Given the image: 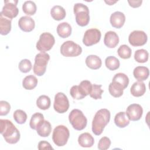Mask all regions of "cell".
<instances>
[{
    "label": "cell",
    "mask_w": 150,
    "mask_h": 150,
    "mask_svg": "<svg viewBox=\"0 0 150 150\" xmlns=\"http://www.w3.org/2000/svg\"><path fill=\"white\" fill-rule=\"evenodd\" d=\"M78 142L81 147L90 148L93 145L94 139L90 134L84 132L79 135L78 138Z\"/></svg>",
    "instance_id": "19"
},
{
    "label": "cell",
    "mask_w": 150,
    "mask_h": 150,
    "mask_svg": "<svg viewBox=\"0 0 150 150\" xmlns=\"http://www.w3.org/2000/svg\"><path fill=\"white\" fill-rule=\"evenodd\" d=\"M55 43L54 36L49 32L42 33L36 43V49L41 52L50 50Z\"/></svg>",
    "instance_id": "8"
},
{
    "label": "cell",
    "mask_w": 150,
    "mask_h": 150,
    "mask_svg": "<svg viewBox=\"0 0 150 150\" xmlns=\"http://www.w3.org/2000/svg\"><path fill=\"white\" fill-rule=\"evenodd\" d=\"M69 136V129L64 125H60L54 128L52 134V140L56 145L63 146L67 144Z\"/></svg>",
    "instance_id": "5"
},
{
    "label": "cell",
    "mask_w": 150,
    "mask_h": 150,
    "mask_svg": "<svg viewBox=\"0 0 150 150\" xmlns=\"http://www.w3.org/2000/svg\"><path fill=\"white\" fill-rule=\"evenodd\" d=\"M18 25L19 28L25 32H29L33 30L35 26L34 20L29 16H22L19 21Z\"/></svg>",
    "instance_id": "14"
},
{
    "label": "cell",
    "mask_w": 150,
    "mask_h": 150,
    "mask_svg": "<svg viewBox=\"0 0 150 150\" xmlns=\"http://www.w3.org/2000/svg\"><path fill=\"white\" fill-rule=\"evenodd\" d=\"M149 53L147 50L141 49L135 51L134 53V59L138 63H145L148 60Z\"/></svg>",
    "instance_id": "32"
},
{
    "label": "cell",
    "mask_w": 150,
    "mask_h": 150,
    "mask_svg": "<svg viewBox=\"0 0 150 150\" xmlns=\"http://www.w3.org/2000/svg\"><path fill=\"white\" fill-rule=\"evenodd\" d=\"M117 1H105V3H107L108 5H113L114 4H115V3H116Z\"/></svg>",
    "instance_id": "44"
},
{
    "label": "cell",
    "mask_w": 150,
    "mask_h": 150,
    "mask_svg": "<svg viewBox=\"0 0 150 150\" xmlns=\"http://www.w3.org/2000/svg\"><path fill=\"white\" fill-rule=\"evenodd\" d=\"M36 105L40 110H47L50 106V98L46 95L40 96L36 100Z\"/></svg>",
    "instance_id": "29"
},
{
    "label": "cell",
    "mask_w": 150,
    "mask_h": 150,
    "mask_svg": "<svg viewBox=\"0 0 150 150\" xmlns=\"http://www.w3.org/2000/svg\"><path fill=\"white\" fill-rule=\"evenodd\" d=\"M38 149L39 150L53 149V148L49 142L45 141H42L38 143Z\"/></svg>",
    "instance_id": "42"
},
{
    "label": "cell",
    "mask_w": 150,
    "mask_h": 150,
    "mask_svg": "<svg viewBox=\"0 0 150 150\" xmlns=\"http://www.w3.org/2000/svg\"><path fill=\"white\" fill-rule=\"evenodd\" d=\"M43 115L40 112H36L31 117L29 126L33 129H36L44 121Z\"/></svg>",
    "instance_id": "28"
},
{
    "label": "cell",
    "mask_w": 150,
    "mask_h": 150,
    "mask_svg": "<svg viewBox=\"0 0 150 150\" xmlns=\"http://www.w3.org/2000/svg\"><path fill=\"white\" fill-rule=\"evenodd\" d=\"M143 109L138 104H132L128 105L125 114L128 119L132 121H138L142 115Z\"/></svg>",
    "instance_id": "13"
},
{
    "label": "cell",
    "mask_w": 150,
    "mask_h": 150,
    "mask_svg": "<svg viewBox=\"0 0 150 150\" xmlns=\"http://www.w3.org/2000/svg\"><path fill=\"white\" fill-rule=\"evenodd\" d=\"M22 10L27 15L32 16L36 12V5L35 3L32 1H25L22 5Z\"/></svg>",
    "instance_id": "30"
},
{
    "label": "cell",
    "mask_w": 150,
    "mask_h": 150,
    "mask_svg": "<svg viewBox=\"0 0 150 150\" xmlns=\"http://www.w3.org/2000/svg\"><path fill=\"white\" fill-rule=\"evenodd\" d=\"M11 110V105L9 103L5 101H0V115H7Z\"/></svg>",
    "instance_id": "41"
},
{
    "label": "cell",
    "mask_w": 150,
    "mask_h": 150,
    "mask_svg": "<svg viewBox=\"0 0 150 150\" xmlns=\"http://www.w3.org/2000/svg\"><path fill=\"white\" fill-rule=\"evenodd\" d=\"M14 120L19 124H24L27 120V114L22 110H16L13 114Z\"/></svg>",
    "instance_id": "35"
},
{
    "label": "cell",
    "mask_w": 150,
    "mask_h": 150,
    "mask_svg": "<svg viewBox=\"0 0 150 150\" xmlns=\"http://www.w3.org/2000/svg\"><path fill=\"white\" fill-rule=\"evenodd\" d=\"M73 11L76 15V22L80 26H87L90 21L89 9L88 7L81 3L75 4Z\"/></svg>",
    "instance_id": "3"
},
{
    "label": "cell",
    "mask_w": 150,
    "mask_h": 150,
    "mask_svg": "<svg viewBox=\"0 0 150 150\" xmlns=\"http://www.w3.org/2000/svg\"><path fill=\"white\" fill-rule=\"evenodd\" d=\"M114 122L119 128H124L129 124V120L125 112L122 111L117 113L114 117Z\"/></svg>",
    "instance_id": "24"
},
{
    "label": "cell",
    "mask_w": 150,
    "mask_h": 150,
    "mask_svg": "<svg viewBox=\"0 0 150 150\" xmlns=\"http://www.w3.org/2000/svg\"><path fill=\"white\" fill-rule=\"evenodd\" d=\"M86 64L88 67L93 70H97L101 67L102 62L101 59L96 56L91 54L88 56L86 59Z\"/></svg>",
    "instance_id": "21"
},
{
    "label": "cell",
    "mask_w": 150,
    "mask_h": 150,
    "mask_svg": "<svg viewBox=\"0 0 150 150\" xmlns=\"http://www.w3.org/2000/svg\"><path fill=\"white\" fill-rule=\"evenodd\" d=\"M118 56L124 59H127L131 57L132 50L131 48L126 45H121L117 50Z\"/></svg>",
    "instance_id": "33"
},
{
    "label": "cell",
    "mask_w": 150,
    "mask_h": 150,
    "mask_svg": "<svg viewBox=\"0 0 150 150\" xmlns=\"http://www.w3.org/2000/svg\"><path fill=\"white\" fill-rule=\"evenodd\" d=\"M105 64L107 69L110 70H115L120 67L119 60L114 56H108L105 60Z\"/></svg>",
    "instance_id": "31"
},
{
    "label": "cell",
    "mask_w": 150,
    "mask_h": 150,
    "mask_svg": "<svg viewBox=\"0 0 150 150\" xmlns=\"http://www.w3.org/2000/svg\"><path fill=\"white\" fill-rule=\"evenodd\" d=\"M53 108L58 113H64L69 108V101L67 96L63 93H57L54 96Z\"/></svg>",
    "instance_id": "9"
},
{
    "label": "cell",
    "mask_w": 150,
    "mask_h": 150,
    "mask_svg": "<svg viewBox=\"0 0 150 150\" xmlns=\"http://www.w3.org/2000/svg\"><path fill=\"white\" fill-rule=\"evenodd\" d=\"M110 94L114 97H120L123 94V90L111 83L108 86Z\"/></svg>",
    "instance_id": "37"
},
{
    "label": "cell",
    "mask_w": 150,
    "mask_h": 150,
    "mask_svg": "<svg viewBox=\"0 0 150 150\" xmlns=\"http://www.w3.org/2000/svg\"><path fill=\"white\" fill-rule=\"evenodd\" d=\"M18 67L21 72L26 73L30 71V70H31L32 63L28 59H23L19 62Z\"/></svg>",
    "instance_id": "38"
},
{
    "label": "cell",
    "mask_w": 150,
    "mask_h": 150,
    "mask_svg": "<svg viewBox=\"0 0 150 150\" xmlns=\"http://www.w3.org/2000/svg\"><path fill=\"white\" fill-rule=\"evenodd\" d=\"M110 21L112 27L120 29L123 26L125 23V16L122 12L116 11L111 15Z\"/></svg>",
    "instance_id": "15"
},
{
    "label": "cell",
    "mask_w": 150,
    "mask_h": 150,
    "mask_svg": "<svg viewBox=\"0 0 150 150\" xmlns=\"http://www.w3.org/2000/svg\"><path fill=\"white\" fill-rule=\"evenodd\" d=\"M101 85L98 84H92V87L89 94L90 96L94 100H98L101 98L102 93L104 92V90L101 89Z\"/></svg>",
    "instance_id": "34"
},
{
    "label": "cell",
    "mask_w": 150,
    "mask_h": 150,
    "mask_svg": "<svg viewBox=\"0 0 150 150\" xmlns=\"http://www.w3.org/2000/svg\"><path fill=\"white\" fill-rule=\"evenodd\" d=\"M101 36V33L100 30L96 28L89 29L84 33L83 42L84 45L90 46L98 43L100 40Z\"/></svg>",
    "instance_id": "10"
},
{
    "label": "cell",
    "mask_w": 150,
    "mask_h": 150,
    "mask_svg": "<svg viewBox=\"0 0 150 150\" xmlns=\"http://www.w3.org/2000/svg\"><path fill=\"white\" fill-rule=\"evenodd\" d=\"M17 3L18 1H4L5 5L2 8L1 14L11 20L15 18L19 13V9L16 6Z\"/></svg>",
    "instance_id": "11"
},
{
    "label": "cell",
    "mask_w": 150,
    "mask_h": 150,
    "mask_svg": "<svg viewBox=\"0 0 150 150\" xmlns=\"http://www.w3.org/2000/svg\"><path fill=\"white\" fill-rule=\"evenodd\" d=\"M60 50L61 54L65 57H76L82 52L81 46L71 40L64 42Z\"/></svg>",
    "instance_id": "7"
},
{
    "label": "cell",
    "mask_w": 150,
    "mask_h": 150,
    "mask_svg": "<svg viewBox=\"0 0 150 150\" xmlns=\"http://www.w3.org/2000/svg\"><path fill=\"white\" fill-rule=\"evenodd\" d=\"M111 83L122 90H124L128 86L129 79L125 74L118 73L114 75Z\"/></svg>",
    "instance_id": "17"
},
{
    "label": "cell",
    "mask_w": 150,
    "mask_h": 150,
    "mask_svg": "<svg viewBox=\"0 0 150 150\" xmlns=\"http://www.w3.org/2000/svg\"><path fill=\"white\" fill-rule=\"evenodd\" d=\"M146 91V86L144 83L138 81L133 83L131 88V94L134 97H141L143 96Z\"/></svg>",
    "instance_id": "18"
},
{
    "label": "cell",
    "mask_w": 150,
    "mask_h": 150,
    "mask_svg": "<svg viewBox=\"0 0 150 150\" xmlns=\"http://www.w3.org/2000/svg\"><path fill=\"white\" fill-rule=\"evenodd\" d=\"M129 6L132 8H138L141 5L142 1H128Z\"/></svg>",
    "instance_id": "43"
},
{
    "label": "cell",
    "mask_w": 150,
    "mask_h": 150,
    "mask_svg": "<svg viewBox=\"0 0 150 150\" xmlns=\"http://www.w3.org/2000/svg\"><path fill=\"white\" fill-rule=\"evenodd\" d=\"M69 120L74 129L81 131L87 125V120L83 112L78 109L73 110L69 115Z\"/></svg>",
    "instance_id": "4"
},
{
    "label": "cell",
    "mask_w": 150,
    "mask_h": 150,
    "mask_svg": "<svg viewBox=\"0 0 150 150\" xmlns=\"http://www.w3.org/2000/svg\"><path fill=\"white\" fill-rule=\"evenodd\" d=\"M38 84V79L33 75L26 76L22 81V86L26 90H31L35 88Z\"/></svg>",
    "instance_id": "27"
},
{
    "label": "cell",
    "mask_w": 150,
    "mask_h": 150,
    "mask_svg": "<svg viewBox=\"0 0 150 150\" xmlns=\"http://www.w3.org/2000/svg\"><path fill=\"white\" fill-rule=\"evenodd\" d=\"M49 59L50 56L46 52H40L36 55L33 67V72L36 75L42 76L45 74Z\"/></svg>",
    "instance_id": "6"
},
{
    "label": "cell",
    "mask_w": 150,
    "mask_h": 150,
    "mask_svg": "<svg viewBox=\"0 0 150 150\" xmlns=\"http://www.w3.org/2000/svg\"><path fill=\"white\" fill-rule=\"evenodd\" d=\"M104 45L108 48H114L119 43L118 35L113 31H108L105 33L104 38Z\"/></svg>",
    "instance_id": "16"
},
{
    "label": "cell",
    "mask_w": 150,
    "mask_h": 150,
    "mask_svg": "<svg viewBox=\"0 0 150 150\" xmlns=\"http://www.w3.org/2000/svg\"><path fill=\"white\" fill-rule=\"evenodd\" d=\"M11 30V19L4 16L0 13V33L2 35H8Z\"/></svg>",
    "instance_id": "23"
},
{
    "label": "cell",
    "mask_w": 150,
    "mask_h": 150,
    "mask_svg": "<svg viewBox=\"0 0 150 150\" xmlns=\"http://www.w3.org/2000/svg\"><path fill=\"white\" fill-rule=\"evenodd\" d=\"M133 74L134 77L138 81H144L148 79L149 74V71L148 67L145 66H138L134 69Z\"/></svg>",
    "instance_id": "20"
},
{
    "label": "cell",
    "mask_w": 150,
    "mask_h": 150,
    "mask_svg": "<svg viewBox=\"0 0 150 150\" xmlns=\"http://www.w3.org/2000/svg\"><path fill=\"white\" fill-rule=\"evenodd\" d=\"M78 86L81 93L86 97L90 94L92 87V84L88 80H83L80 82Z\"/></svg>",
    "instance_id": "36"
},
{
    "label": "cell",
    "mask_w": 150,
    "mask_h": 150,
    "mask_svg": "<svg viewBox=\"0 0 150 150\" xmlns=\"http://www.w3.org/2000/svg\"><path fill=\"white\" fill-rule=\"evenodd\" d=\"M0 126L1 134L6 142L14 144L19 141L20 132L11 121L1 119Z\"/></svg>",
    "instance_id": "1"
},
{
    "label": "cell",
    "mask_w": 150,
    "mask_h": 150,
    "mask_svg": "<svg viewBox=\"0 0 150 150\" xmlns=\"http://www.w3.org/2000/svg\"><path fill=\"white\" fill-rule=\"evenodd\" d=\"M57 33L62 38H66L70 36L71 33V27L67 22L59 23L57 27Z\"/></svg>",
    "instance_id": "22"
},
{
    "label": "cell",
    "mask_w": 150,
    "mask_h": 150,
    "mask_svg": "<svg viewBox=\"0 0 150 150\" xmlns=\"http://www.w3.org/2000/svg\"><path fill=\"white\" fill-rule=\"evenodd\" d=\"M110 120V112L106 108L99 110L95 114L92 121V131L96 135L103 132L104 127Z\"/></svg>",
    "instance_id": "2"
},
{
    "label": "cell",
    "mask_w": 150,
    "mask_h": 150,
    "mask_svg": "<svg viewBox=\"0 0 150 150\" xmlns=\"http://www.w3.org/2000/svg\"><path fill=\"white\" fill-rule=\"evenodd\" d=\"M38 134L42 137H47L51 131L52 126L50 123L46 120H45L36 129Z\"/></svg>",
    "instance_id": "26"
},
{
    "label": "cell",
    "mask_w": 150,
    "mask_h": 150,
    "mask_svg": "<svg viewBox=\"0 0 150 150\" xmlns=\"http://www.w3.org/2000/svg\"><path fill=\"white\" fill-rule=\"evenodd\" d=\"M111 145V141L107 137H102L98 144V148L100 150H106L110 148Z\"/></svg>",
    "instance_id": "40"
},
{
    "label": "cell",
    "mask_w": 150,
    "mask_h": 150,
    "mask_svg": "<svg viewBox=\"0 0 150 150\" xmlns=\"http://www.w3.org/2000/svg\"><path fill=\"white\" fill-rule=\"evenodd\" d=\"M50 15L53 19L61 21L63 19L66 15L65 9L60 5L54 6L50 10Z\"/></svg>",
    "instance_id": "25"
},
{
    "label": "cell",
    "mask_w": 150,
    "mask_h": 150,
    "mask_svg": "<svg viewBox=\"0 0 150 150\" xmlns=\"http://www.w3.org/2000/svg\"><path fill=\"white\" fill-rule=\"evenodd\" d=\"M147 40V35L142 30H134L128 37L129 43L133 46H143L146 43Z\"/></svg>",
    "instance_id": "12"
},
{
    "label": "cell",
    "mask_w": 150,
    "mask_h": 150,
    "mask_svg": "<svg viewBox=\"0 0 150 150\" xmlns=\"http://www.w3.org/2000/svg\"><path fill=\"white\" fill-rule=\"evenodd\" d=\"M70 93L71 97L76 100H81L85 97V96L80 91L78 86H72L70 88Z\"/></svg>",
    "instance_id": "39"
}]
</instances>
